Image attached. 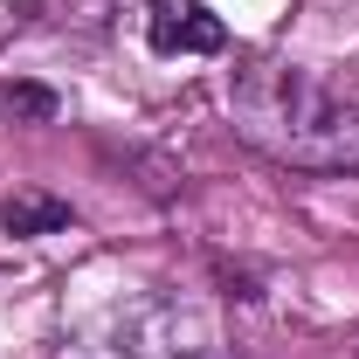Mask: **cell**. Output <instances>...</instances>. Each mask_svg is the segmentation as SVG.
Segmentation results:
<instances>
[{"instance_id": "3957f363", "label": "cell", "mask_w": 359, "mask_h": 359, "mask_svg": "<svg viewBox=\"0 0 359 359\" xmlns=\"http://www.w3.org/2000/svg\"><path fill=\"white\" fill-rule=\"evenodd\" d=\"M145 42L152 55H222L228 28L208 14V0H145Z\"/></svg>"}, {"instance_id": "6da1fadb", "label": "cell", "mask_w": 359, "mask_h": 359, "mask_svg": "<svg viewBox=\"0 0 359 359\" xmlns=\"http://www.w3.org/2000/svg\"><path fill=\"white\" fill-rule=\"evenodd\" d=\"M228 125L276 166L297 173H359V97L311 62L242 55L228 76Z\"/></svg>"}, {"instance_id": "277c9868", "label": "cell", "mask_w": 359, "mask_h": 359, "mask_svg": "<svg viewBox=\"0 0 359 359\" xmlns=\"http://www.w3.org/2000/svg\"><path fill=\"white\" fill-rule=\"evenodd\" d=\"M69 201H55L42 187H21V194H7L0 201V228L14 235V242H35V235H55V228H69Z\"/></svg>"}, {"instance_id": "5b68a950", "label": "cell", "mask_w": 359, "mask_h": 359, "mask_svg": "<svg viewBox=\"0 0 359 359\" xmlns=\"http://www.w3.org/2000/svg\"><path fill=\"white\" fill-rule=\"evenodd\" d=\"M7 111L28 118V125H48V118H55V90H42V83H7Z\"/></svg>"}, {"instance_id": "7a4b0ae2", "label": "cell", "mask_w": 359, "mask_h": 359, "mask_svg": "<svg viewBox=\"0 0 359 359\" xmlns=\"http://www.w3.org/2000/svg\"><path fill=\"white\" fill-rule=\"evenodd\" d=\"M208 346H215L208 311L180 290H159L76 325L55 359H208Z\"/></svg>"}]
</instances>
